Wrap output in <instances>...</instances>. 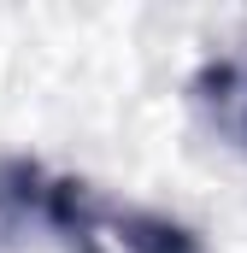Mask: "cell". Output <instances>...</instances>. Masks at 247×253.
<instances>
[{
    "label": "cell",
    "mask_w": 247,
    "mask_h": 253,
    "mask_svg": "<svg viewBox=\"0 0 247 253\" xmlns=\"http://www.w3.org/2000/svg\"><path fill=\"white\" fill-rule=\"evenodd\" d=\"M242 129H247V88H242Z\"/></svg>",
    "instance_id": "7a4b0ae2"
},
{
    "label": "cell",
    "mask_w": 247,
    "mask_h": 253,
    "mask_svg": "<svg viewBox=\"0 0 247 253\" xmlns=\"http://www.w3.org/2000/svg\"><path fill=\"white\" fill-rule=\"evenodd\" d=\"M0 200L36 212L71 253H200V236L188 224L159 218L147 206H124L77 177H47L24 159L0 171Z\"/></svg>",
    "instance_id": "6da1fadb"
}]
</instances>
